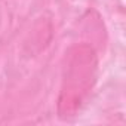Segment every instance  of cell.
<instances>
[{
  "label": "cell",
  "instance_id": "6da1fadb",
  "mask_svg": "<svg viewBox=\"0 0 126 126\" xmlns=\"http://www.w3.org/2000/svg\"><path fill=\"white\" fill-rule=\"evenodd\" d=\"M98 77V56L92 46L77 43L64 56L56 113L62 120L76 117L86 105Z\"/></svg>",
  "mask_w": 126,
  "mask_h": 126
}]
</instances>
